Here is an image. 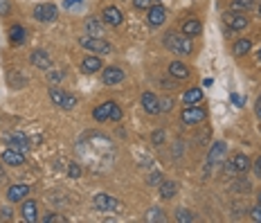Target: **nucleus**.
<instances>
[{
	"label": "nucleus",
	"mask_w": 261,
	"mask_h": 223,
	"mask_svg": "<svg viewBox=\"0 0 261 223\" xmlns=\"http://www.w3.org/2000/svg\"><path fill=\"white\" fill-rule=\"evenodd\" d=\"M165 45L171 50L174 54H192L194 45L192 41H189V36L185 34H176V32H169V34L165 36Z\"/></svg>",
	"instance_id": "f257e3e1"
},
{
	"label": "nucleus",
	"mask_w": 261,
	"mask_h": 223,
	"mask_svg": "<svg viewBox=\"0 0 261 223\" xmlns=\"http://www.w3.org/2000/svg\"><path fill=\"white\" fill-rule=\"evenodd\" d=\"M79 45L86 48L88 52H97V54H111L113 52V45L108 43V41H104L102 36L83 34V36H79Z\"/></svg>",
	"instance_id": "f03ea898"
},
{
	"label": "nucleus",
	"mask_w": 261,
	"mask_h": 223,
	"mask_svg": "<svg viewBox=\"0 0 261 223\" xmlns=\"http://www.w3.org/2000/svg\"><path fill=\"white\" fill-rule=\"evenodd\" d=\"M50 99H52L54 106H61V108H65V111H70V108L77 106V97L59 90V88H50Z\"/></svg>",
	"instance_id": "7ed1b4c3"
},
{
	"label": "nucleus",
	"mask_w": 261,
	"mask_h": 223,
	"mask_svg": "<svg viewBox=\"0 0 261 223\" xmlns=\"http://www.w3.org/2000/svg\"><path fill=\"white\" fill-rule=\"evenodd\" d=\"M95 210H99V212H115V210H120V201L115 199V196H108V194H97L95 196Z\"/></svg>",
	"instance_id": "20e7f679"
},
{
	"label": "nucleus",
	"mask_w": 261,
	"mask_h": 223,
	"mask_svg": "<svg viewBox=\"0 0 261 223\" xmlns=\"http://www.w3.org/2000/svg\"><path fill=\"white\" fill-rule=\"evenodd\" d=\"M223 23H225L230 29H237V32L248 27V18L241 14V11H225V14H223Z\"/></svg>",
	"instance_id": "39448f33"
},
{
	"label": "nucleus",
	"mask_w": 261,
	"mask_h": 223,
	"mask_svg": "<svg viewBox=\"0 0 261 223\" xmlns=\"http://www.w3.org/2000/svg\"><path fill=\"white\" fill-rule=\"evenodd\" d=\"M57 16H59V9L52 2H43V5H39L34 9V18L41 20V23H50V20H54Z\"/></svg>",
	"instance_id": "423d86ee"
},
{
	"label": "nucleus",
	"mask_w": 261,
	"mask_h": 223,
	"mask_svg": "<svg viewBox=\"0 0 261 223\" xmlns=\"http://www.w3.org/2000/svg\"><path fill=\"white\" fill-rule=\"evenodd\" d=\"M225 169L230 171V174H243V171L250 169V158H248V155H243V153H237L232 160L225 165Z\"/></svg>",
	"instance_id": "0eeeda50"
},
{
	"label": "nucleus",
	"mask_w": 261,
	"mask_h": 223,
	"mask_svg": "<svg viewBox=\"0 0 261 223\" xmlns=\"http://www.w3.org/2000/svg\"><path fill=\"white\" fill-rule=\"evenodd\" d=\"M146 11H149V14H146V23H149L151 27H158V25L165 23V18H167V9H165L162 5H151Z\"/></svg>",
	"instance_id": "6e6552de"
},
{
	"label": "nucleus",
	"mask_w": 261,
	"mask_h": 223,
	"mask_svg": "<svg viewBox=\"0 0 261 223\" xmlns=\"http://www.w3.org/2000/svg\"><path fill=\"white\" fill-rule=\"evenodd\" d=\"M205 117H207V113H205V108H200V106H189V108H185L183 111V122L185 124H198V122H203Z\"/></svg>",
	"instance_id": "1a4fd4ad"
},
{
	"label": "nucleus",
	"mask_w": 261,
	"mask_h": 223,
	"mask_svg": "<svg viewBox=\"0 0 261 223\" xmlns=\"http://www.w3.org/2000/svg\"><path fill=\"white\" fill-rule=\"evenodd\" d=\"M29 61H32L34 68H41V70H50V68H52V59H50L48 52H43V50H34L32 57H29Z\"/></svg>",
	"instance_id": "9d476101"
},
{
	"label": "nucleus",
	"mask_w": 261,
	"mask_h": 223,
	"mask_svg": "<svg viewBox=\"0 0 261 223\" xmlns=\"http://www.w3.org/2000/svg\"><path fill=\"white\" fill-rule=\"evenodd\" d=\"M102 79H104V83H106V86H115V83L124 81V73H122L120 68H115V66H108V68H104Z\"/></svg>",
	"instance_id": "9b49d317"
},
{
	"label": "nucleus",
	"mask_w": 261,
	"mask_h": 223,
	"mask_svg": "<svg viewBox=\"0 0 261 223\" xmlns=\"http://www.w3.org/2000/svg\"><path fill=\"white\" fill-rule=\"evenodd\" d=\"M7 145H9V149H16V151H27L29 149V140L23 136V133H9V136L5 138Z\"/></svg>",
	"instance_id": "f8f14e48"
},
{
	"label": "nucleus",
	"mask_w": 261,
	"mask_h": 223,
	"mask_svg": "<svg viewBox=\"0 0 261 223\" xmlns=\"http://www.w3.org/2000/svg\"><path fill=\"white\" fill-rule=\"evenodd\" d=\"M102 18L106 25H111V27H117V25H122V20H124V16H122V11L117 9V7H106V9L102 11Z\"/></svg>",
	"instance_id": "ddd939ff"
},
{
	"label": "nucleus",
	"mask_w": 261,
	"mask_h": 223,
	"mask_svg": "<svg viewBox=\"0 0 261 223\" xmlns=\"http://www.w3.org/2000/svg\"><path fill=\"white\" fill-rule=\"evenodd\" d=\"M180 32H183L185 36H189V39H194V36H198L200 32H203V25H200V20L189 18V20H185V23L180 25Z\"/></svg>",
	"instance_id": "4468645a"
},
{
	"label": "nucleus",
	"mask_w": 261,
	"mask_h": 223,
	"mask_svg": "<svg viewBox=\"0 0 261 223\" xmlns=\"http://www.w3.org/2000/svg\"><path fill=\"white\" fill-rule=\"evenodd\" d=\"M27 194H29V187L20 183V185H11L9 192H7V199H9L11 203H18V201H23Z\"/></svg>",
	"instance_id": "2eb2a0df"
},
{
	"label": "nucleus",
	"mask_w": 261,
	"mask_h": 223,
	"mask_svg": "<svg viewBox=\"0 0 261 223\" xmlns=\"http://www.w3.org/2000/svg\"><path fill=\"white\" fill-rule=\"evenodd\" d=\"M2 160L11 167H18L25 162V153L23 151H16V149H7V151H2Z\"/></svg>",
	"instance_id": "dca6fc26"
},
{
	"label": "nucleus",
	"mask_w": 261,
	"mask_h": 223,
	"mask_svg": "<svg viewBox=\"0 0 261 223\" xmlns=\"http://www.w3.org/2000/svg\"><path fill=\"white\" fill-rule=\"evenodd\" d=\"M142 106H144V111L149 113V115H155V113H160L158 97H155L153 92H144V95H142Z\"/></svg>",
	"instance_id": "f3484780"
},
{
	"label": "nucleus",
	"mask_w": 261,
	"mask_h": 223,
	"mask_svg": "<svg viewBox=\"0 0 261 223\" xmlns=\"http://www.w3.org/2000/svg\"><path fill=\"white\" fill-rule=\"evenodd\" d=\"M225 142H214V147H212V151H209V155H207V169L212 165H216L218 162V158H221L223 153H225Z\"/></svg>",
	"instance_id": "a211bd4d"
},
{
	"label": "nucleus",
	"mask_w": 261,
	"mask_h": 223,
	"mask_svg": "<svg viewBox=\"0 0 261 223\" xmlns=\"http://www.w3.org/2000/svg\"><path fill=\"white\" fill-rule=\"evenodd\" d=\"M176 194H178V185L174 180H162L160 183V196L162 199H174Z\"/></svg>",
	"instance_id": "6ab92c4d"
},
{
	"label": "nucleus",
	"mask_w": 261,
	"mask_h": 223,
	"mask_svg": "<svg viewBox=\"0 0 261 223\" xmlns=\"http://www.w3.org/2000/svg\"><path fill=\"white\" fill-rule=\"evenodd\" d=\"M113 104H115V102H106V104H102V106H97L95 111H92V117H95L97 122L111 120V111H113Z\"/></svg>",
	"instance_id": "aec40b11"
},
{
	"label": "nucleus",
	"mask_w": 261,
	"mask_h": 223,
	"mask_svg": "<svg viewBox=\"0 0 261 223\" xmlns=\"http://www.w3.org/2000/svg\"><path fill=\"white\" fill-rule=\"evenodd\" d=\"M102 59L99 57H86L81 61V70L83 73H97V70H102Z\"/></svg>",
	"instance_id": "412c9836"
},
{
	"label": "nucleus",
	"mask_w": 261,
	"mask_h": 223,
	"mask_svg": "<svg viewBox=\"0 0 261 223\" xmlns=\"http://www.w3.org/2000/svg\"><path fill=\"white\" fill-rule=\"evenodd\" d=\"M23 219L29 223H34L39 219V210H36V203L34 201H25L23 203Z\"/></svg>",
	"instance_id": "4be33fe9"
},
{
	"label": "nucleus",
	"mask_w": 261,
	"mask_h": 223,
	"mask_svg": "<svg viewBox=\"0 0 261 223\" xmlns=\"http://www.w3.org/2000/svg\"><path fill=\"white\" fill-rule=\"evenodd\" d=\"M183 102L187 104V106L203 102V90H200V88H189V90L183 95Z\"/></svg>",
	"instance_id": "5701e85b"
},
{
	"label": "nucleus",
	"mask_w": 261,
	"mask_h": 223,
	"mask_svg": "<svg viewBox=\"0 0 261 223\" xmlns=\"http://www.w3.org/2000/svg\"><path fill=\"white\" fill-rule=\"evenodd\" d=\"M169 74H171V77H176V79H187L189 77V68L185 66V63L174 61L169 66Z\"/></svg>",
	"instance_id": "b1692460"
},
{
	"label": "nucleus",
	"mask_w": 261,
	"mask_h": 223,
	"mask_svg": "<svg viewBox=\"0 0 261 223\" xmlns=\"http://www.w3.org/2000/svg\"><path fill=\"white\" fill-rule=\"evenodd\" d=\"M25 27L23 25H11V29H9V41L14 45H20V43H25Z\"/></svg>",
	"instance_id": "393cba45"
},
{
	"label": "nucleus",
	"mask_w": 261,
	"mask_h": 223,
	"mask_svg": "<svg viewBox=\"0 0 261 223\" xmlns=\"http://www.w3.org/2000/svg\"><path fill=\"white\" fill-rule=\"evenodd\" d=\"M86 32L90 36H102L104 34V27H102V23L97 18H88L86 20Z\"/></svg>",
	"instance_id": "a878e982"
},
{
	"label": "nucleus",
	"mask_w": 261,
	"mask_h": 223,
	"mask_svg": "<svg viewBox=\"0 0 261 223\" xmlns=\"http://www.w3.org/2000/svg\"><path fill=\"white\" fill-rule=\"evenodd\" d=\"M250 48H252L250 41L241 39V41H237V43H234V54H239V57H241V54H248V52H250Z\"/></svg>",
	"instance_id": "bb28decb"
},
{
	"label": "nucleus",
	"mask_w": 261,
	"mask_h": 223,
	"mask_svg": "<svg viewBox=\"0 0 261 223\" xmlns=\"http://www.w3.org/2000/svg\"><path fill=\"white\" fill-rule=\"evenodd\" d=\"M146 221H165V217H162V210L151 208L149 212H146Z\"/></svg>",
	"instance_id": "cd10ccee"
},
{
	"label": "nucleus",
	"mask_w": 261,
	"mask_h": 223,
	"mask_svg": "<svg viewBox=\"0 0 261 223\" xmlns=\"http://www.w3.org/2000/svg\"><path fill=\"white\" fill-rule=\"evenodd\" d=\"M158 106H160V113H169L174 108V99H158Z\"/></svg>",
	"instance_id": "c85d7f7f"
},
{
	"label": "nucleus",
	"mask_w": 261,
	"mask_h": 223,
	"mask_svg": "<svg viewBox=\"0 0 261 223\" xmlns=\"http://www.w3.org/2000/svg\"><path fill=\"white\" fill-rule=\"evenodd\" d=\"M176 219H178V221L180 223H183V221H194V217H192V212H187V210H183V208H180L178 210V212H176Z\"/></svg>",
	"instance_id": "c756f323"
},
{
	"label": "nucleus",
	"mask_w": 261,
	"mask_h": 223,
	"mask_svg": "<svg viewBox=\"0 0 261 223\" xmlns=\"http://www.w3.org/2000/svg\"><path fill=\"white\" fill-rule=\"evenodd\" d=\"M252 2L255 0H232V7L234 9H248V7H252Z\"/></svg>",
	"instance_id": "7c9ffc66"
},
{
	"label": "nucleus",
	"mask_w": 261,
	"mask_h": 223,
	"mask_svg": "<svg viewBox=\"0 0 261 223\" xmlns=\"http://www.w3.org/2000/svg\"><path fill=\"white\" fill-rule=\"evenodd\" d=\"M146 183L149 185H160L162 183V174H160V171H151L149 178H146Z\"/></svg>",
	"instance_id": "2f4dec72"
},
{
	"label": "nucleus",
	"mask_w": 261,
	"mask_h": 223,
	"mask_svg": "<svg viewBox=\"0 0 261 223\" xmlns=\"http://www.w3.org/2000/svg\"><path fill=\"white\" fill-rule=\"evenodd\" d=\"M68 176L70 178H79V176H81V167H79L77 162H72V165L68 167Z\"/></svg>",
	"instance_id": "473e14b6"
},
{
	"label": "nucleus",
	"mask_w": 261,
	"mask_h": 223,
	"mask_svg": "<svg viewBox=\"0 0 261 223\" xmlns=\"http://www.w3.org/2000/svg\"><path fill=\"white\" fill-rule=\"evenodd\" d=\"M133 5H135L137 9H149V7L153 5V0H133Z\"/></svg>",
	"instance_id": "72a5a7b5"
},
{
	"label": "nucleus",
	"mask_w": 261,
	"mask_h": 223,
	"mask_svg": "<svg viewBox=\"0 0 261 223\" xmlns=\"http://www.w3.org/2000/svg\"><path fill=\"white\" fill-rule=\"evenodd\" d=\"M65 221V217H61V214H50V217H45V223H63Z\"/></svg>",
	"instance_id": "f704fd0d"
},
{
	"label": "nucleus",
	"mask_w": 261,
	"mask_h": 223,
	"mask_svg": "<svg viewBox=\"0 0 261 223\" xmlns=\"http://www.w3.org/2000/svg\"><path fill=\"white\" fill-rule=\"evenodd\" d=\"M111 120H115V122H120V120H122V108L117 106V104H113V111H111Z\"/></svg>",
	"instance_id": "c9c22d12"
},
{
	"label": "nucleus",
	"mask_w": 261,
	"mask_h": 223,
	"mask_svg": "<svg viewBox=\"0 0 261 223\" xmlns=\"http://www.w3.org/2000/svg\"><path fill=\"white\" fill-rule=\"evenodd\" d=\"M250 217L255 219V221H259V223H261V203H259V205H255V208L250 210Z\"/></svg>",
	"instance_id": "e433bc0d"
},
{
	"label": "nucleus",
	"mask_w": 261,
	"mask_h": 223,
	"mask_svg": "<svg viewBox=\"0 0 261 223\" xmlns=\"http://www.w3.org/2000/svg\"><path fill=\"white\" fill-rule=\"evenodd\" d=\"M63 7H65V9H74V7H81V0H63Z\"/></svg>",
	"instance_id": "4c0bfd02"
},
{
	"label": "nucleus",
	"mask_w": 261,
	"mask_h": 223,
	"mask_svg": "<svg viewBox=\"0 0 261 223\" xmlns=\"http://www.w3.org/2000/svg\"><path fill=\"white\" fill-rule=\"evenodd\" d=\"M9 9H11V7H9V0H0V14L7 16V14H9Z\"/></svg>",
	"instance_id": "58836bf2"
},
{
	"label": "nucleus",
	"mask_w": 261,
	"mask_h": 223,
	"mask_svg": "<svg viewBox=\"0 0 261 223\" xmlns=\"http://www.w3.org/2000/svg\"><path fill=\"white\" fill-rule=\"evenodd\" d=\"M61 79H63V73H61V70H59V73H57V70H52V73H50V81H52V83L61 81Z\"/></svg>",
	"instance_id": "ea45409f"
},
{
	"label": "nucleus",
	"mask_w": 261,
	"mask_h": 223,
	"mask_svg": "<svg viewBox=\"0 0 261 223\" xmlns=\"http://www.w3.org/2000/svg\"><path fill=\"white\" fill-rule=\"evenodd\" d=\"M252 169H255L257 178H261V155H259V158H257L255 162H252Z\"/></svg>",
	"instance_id": "a19ab883"
},
{
	"label": "nucleus",
	"mask_w": 261,
	"mask_h": 223,
	"mask_svg": "<svg viewBox=\"0 0 261 223\" xmlns=\"http://www.w3.org/2000/svg\"><path fill=\"white\" fill-rule=\"evenodd\" d=\"M162 142H165V133H162V131H155V133H153V145H162Z\"/></svg>",
	"instance_id": "79ce46f5"
},
{
	"label": "nucleus",
	"mask_w": 261,
	"mask_h": 223,
	"mask_svg": "<svg viewBox=\"0 0 261 223\" xmlns=\"http://www.w3.org/2000/svg\"><path fill=\"white\" fill-rule=\"evenodd\" d=\"M255 111H257V117H261V97H259V102H257V108H255Z\"/></svg>",
	"instance_id": "37998d69"
},
{
	"label": "nucleus",
	"mask_w": 261,
	"mask_h": 223,
	"mask_svg": "<svg viewBox=\"0 0 261 223\" xmlns=\"http://www.w3.org/2000/svg\"><path fill=\"white\" fill-rule=\"evenodd\" d=\"M232 102H234V104H241V102H243V99H241V97H239V95H232Z\"/></svg>",
	"instance_id": "c03bdc74"
},
{
	"label": "nucleus",
	"mask_w": 261,
	"mask_h": 223,
	"mask_svg": "<svg viewBox=\"0 0 261 223\" xmlns=\"http://www.w3.org/2000/svg\"><path fill=\"white\" fill-rule=\"evenodd\" d=\"M2 214H5V219H9V217H11V210L5 208V210H2Z\"/></svg>",
	"instance_id": "a18cd8bd"
},
{
	"label": "nucleus",
	"mask_w": 261,
	"mask_h": 223,
	"mask_svg": "<svg viewBox=\"0 0 261 223\" xmlns=\"http://www.w3.org/2000/svg\"><path fill=\"white\" fill-rule=\"evenodd\" d=\"M2 176H5V169H2V165H0V178H2Z\"/></svg>",
	"instance_id": "49530a36"
},
{
	"label": "nucleus",
	"mask_w": 261,
	"mask_h": 223,
	"mask_svg": "<svg viewBox=\"0 0 261 223\" xmlns=\"http://www.w3.org/2000/svg\"><path fill=\"white\" fill-rule=\"evenodd\" d=\"M259 203H261V192H259Z\"/></svg>",
	"instance_id": "de8ad7c7"
},
{
	"label": "nucleus",
	"mask_w": 261,
	"mask_h": 223,
	"mask_svg": "<svg viewBox=\"0 0 261 223\" xmlns=\"http://www.w3.org/2000/svg\"><path fill=\"white\" fill-rule=\"evenodd\" d=\"M259 59H261V50H259Z\"/></svg>",
	"instance_id": "09e8293b"
},
{
	"label": "nucleus",
	"mask_w": 261,
	"mask_h": 223,
	"mask_svg": "<svg viewBox=\"0 0 261 223\" xmlns=\"http://www.w3.org/2000/svg\"><path fill=\"white\" fill-rule=\"evenodd\" d=\"M259 11H261V5H259Z\"/></svg>",
	"instance_id": "8fccbe9b"
}]
</instances>
